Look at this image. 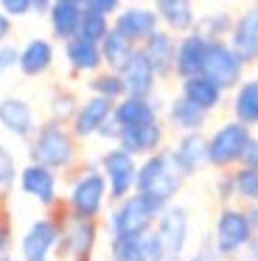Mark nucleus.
I'll return each mask as SVG.
<instances>
[{
  "label": "nucleus",
  "instance_id": "1",
  "mask_svg": "<svg viewBox=\"0 0 258 261\" xmlns=\"http://www.w3.org/2000/svg\"><path fill=\"white\" fill-rule=\"evenodd\" d=\"M48 214L59 222V239L50 261H93V250L98 242V219H76L62 197L48 208Z\"/></svg>",
  "mask_w": 258,
  "mask_h": 261
},
{
  "label": "nucleus",
  "instance_id": "2",
  "mask_svg": "<svg viewBox=\"0 0 258 261\" xmlns=\"http://www.w3.org/2000/svg\"><path fill=\"white\" fill-rule=\"evenodd\" d=\"M79 158V138L70 132V126L62 121H42L28 141V160L42 163L54 171H67L76 166Z\"/></svg>",
  "mask_w": 258,
  "mask_h": 261
},
{
  "label": "nucleus",
  "instance_id": "3",
  "mask_svg": "<svg viewBox=\"0 0 258 261\" xmlns=\"http://www.w3.org/2000/svg\"><path fill=\"white\" fill-rule=\"evenodd\" d=\"M185 180L188 177L183 174V169L177 166L171 149H157V152L146 154L138 163V177H135V191L146 194V197L160 199L163 205L174 202L179 191H183Z\"/></svg>",
  "mask_w": 258,
  "mask_h": 261
},
{
  "label": "nucleus",
  "instance_id": "4",
  "mask_svg": "<svg viewBox=\"0 0 258 261\" xmlns=\"http://www.w3.org/2000/svg\"><path fill=\"white\" fill-rule=\"evenodd\" d=\"M166 205L154 197H146L140 191H132L129 197L118 199L115 208L107 214V230L110 236H143L154 230V222Z\"/></svg>",
  "mask_w": 258,
  "mask_h": 261
},
{
  "label": "nucleus",
  "instance_id": "5",
  "mask_svg": "<svg viewBox=\"0 0 258 261\" xmlns=\"http://www.w3.org/2000/svg\"><path fill=\"white\" fill-rule=\"evenodd\" d=\"M107 199H110V188H107V180L101 174L98 163H84L65 197L67 211L76 219H98Z\"/></svg>",
  "mask_w": 258,
  "mask_h": 261
},
{
  "label": "nucleus",
  "instance_id": "6",
  "mask_svg": "<svg viewBox=\"0 0 258 261\" xmlns=\"http://www.w3.org/2000/svg\"><path fill=\"white\" fill-rule=\"evenodd\" d=\"M250 138H252V126L241 124L236 118L219 124L211 132V138H208V166H213V169H233V166H239Z\"/></svg>",
  "mask_w": 258,
  "mask_h": 261
},
{
  "label": "nucleus",
  "instance_id": "7",
  "mask_svg": "<svg viewBox=\"0 0 258 261\" xmlns=\"http://www.w3.org/2000/svg\"><path fill=\"white\" fill-rule=\"evenodd\" d=\"M250 244V219L247 211L233 208V205H222L213 225V247L222 258H233V255L244 253Z\"/></svg>",
  "mask_w": 258,
  "mask_h": 261
},
{
  "label": "nucleus",
  "instance_id": "8",
  "mask_svg": "<svg viewBox=\"0 0 258 261\" xmlns=\"http://www.w3.org/2000/svg\"><path fill=\"white\" fill-rule=\"evenodd\" d=\"M98 169L107 180V188H110V199L118 202V199L129 197L135 191V177H138V158L129 154L126 149H121L115 143L112 149H107L98 158Z\"/></svg>",
  "mask_w": 258,
  "mask_h": 261
},
{
  "label": "nucleus",
  "instance_id": "9",
  "mask_svg": "<svg viewBox=\"0 0 258 261\" xmlns=\"http://www.w3.org/2000/svg\"><path fill=\"white\" fill-rule=\"evenodd\" d=\"M247 65L236 57V51L230 48L227 40H211L205 51V62H202V73L211 82H216L224 93L233 90L241 79H244Z\"/></svg>",
  "mask_w": 258,
  "mask_h": 261
},
{
  "label": "nucleus",
  "instance_id": "10",
  "mask_svg": "<svg viewBox=\"0 0 258 261\" xmlns=\"http://www.w3.org/2000/svg\"><path fill=\"white\" fill-rule=\"evenodd\" d=\"M188 233H191V222H188V211L183 205H171L160 211L154 222V236L160 239L163 253L168 261H183L185 258V247H188Z\"/></svg>",
  "mask_w": 258,
  "mask_h": 261
},
{
  "label": "nucleus",
  "instance_id": "11",
  "mask_svg": "<svg viewBox=\"0 0 258 261\" xmlns=\"http://www.w3.org/2000/svg\"><path fill=\"white\" fill-rule=\"evenodd\" d=\"M17 188H20V194H25L28 199L39 202L45 211L59 202V177H56V171L48 169V166H42V163H34V160H28L20 169V174H17Z\"/></svg>",
  "mask_w": 258,
  "mask_h": 261
},
{
  "label": "nucleus",
  "instance_id": "12",
  "mask_svg": "<svg viewBox=\"0 0 258 261\" xmlns=\"http://www.w3.org/2000/svg\"><path fill=\"white\" fill-rule=\"evenodd\" d=\"M59 239V222L54 216H39L25 227L20 239V261H50L54 258V247Z\"/></svg>",
  "mask_w": 258,
  "mask_h": 261
},
{
  "label": "nucleus",
  "instance_id": "13",
  "mask_svg": "<svg viewBox=\"0 0 258 261\" xmlns=\"http://www.w3.org/2000/svg\"><path fill=\"white\" fill-rule=\"evenodd\" d=\"M227 42L247 68L258 65V3H250V6H244L236 14V23Z\"/></svg>",
  "mask_w": 258,
  "mask_h": 261
},
{
  "label": "nucleus",
  "instance_id": "14",
  "mask_svg": "<svg viewBox=\"0 0 258 261\" xmlns=\"http://www.w3.org/2000/svg\"><path fill=\"white\" fill-rule=\"evenodd\" d=\"M115 143L121 149H126L129 154H135V158H146V154L163 149V143H166V124L160 118H151L135 126H121Z\"/></svg>",
  "mask_w": 258,
  "mask_h": 261
},
{
  "label": "nucleus",
  "instance_id": "15",
  "mask_svg": "<svg viewBox=\"0 0 258 261\" xmlns=\"http://www.w3.org/2000/svg\"><path fill=\"white\" fill-rule=\"evenodd\" d=\"M39 121L34 107L20 96H3L0 98V129L9 132L17 141H31L34 132H37Z\"/></svg>",
  "mask_w": 258,
  "mask_h": 261
},
{
  "label": "nucleus",
  "instance_id": "16",
  "mask_svg": "<svg viewBox=\"0 0 258 261\" xmlns=\"http://www.w3.org/2000/svg\"><path fill=\"white\" fill-rule=\"evenodd\" d=\"M112 29L118 34H123L129 42H135V45H143L160 29V17H157L154 6H123L112 17Z\"/></svg>",
  "mask_w": 258,
  "mask_h": 261
},
{
  "label": "nucleus",
  "instance_id": "17",
  "mask_svg": "<svg viewBox=\"0 0 258 261\" xmlns=\"http://www.w3.org/2000/svg\"><path fill=\"white\" fill-rule=\"evenodd\" d=\"M112 107H115V101H110V98H104V96H93V93H90V96L79 104L76 115L70 118V124H67V126H70V132L79 138V141L95 138V135H98V129L104 126V121L112 115Z\"/></svg>",
  "mask_w": 258,
  "mask_h": 261
},
{
  "label": "nucleus",
  "instance_id": "18",
  "mask_svg": "<svg viewBox=\"0 0 258 261\" xmlns=\"http://www.w3.org/2000/svg\"><path fill=\"white\" fill-rule=\"evenodd\" d=\"M121 79H123V87H126V96H143V98H151L157 90V73L151 68V62L146 59V54L140 48H135V54L126 59L121 70Z\"/></svg>",
  "mask_w": 258,
  "mask_h": 261
},
{
  "label": "nucleus",
  "instance_id": "19",
  "mask_svg": "<svg viewBox=\"0 0 258 261\" xmlns=\"http://www.w3.org/2000/svg\"><path fill=\"white\" fill-rule=\"evenodd\" d=\"M208 40L199 31H188V34L177 37V51H174V79H188V76L202 73V62H205Z\"/></svg>",
  "mask_w": 258,
  "mask_h": 261
},
{
  "label": "nucleus",
  "instance_id": "20",
  "mask_svg": "<svg viewBox=\"0 0 258 261\" xmlns=\"http://www.w3.org/2000/svg\"><path fill=\"white\" fill-rule=\"evenodd\" d=\"M56 59V48L54 40H45V37H31L20 45V59H17V70H20L25 79H39L54 68Z\"/></svg>",
  "mask_w": 258,
  "mask_h": 261
},
{
  "label": "nucleus",
  "instance_id": "21",
  "mask_svg": "<svg viewBox=\"0 0 258 261\" xmlns=\"http://www.w3.org/2000/svg\"><path fill=\"white\" fill-rule=\"evenodd\" d=\"M140 51L146 54V59L151 62L157 79L166 82V79H174V51H177V34H171L168 29H157L143 45H138Z\"/></svg>",
  "mask_w": 258,
  "mask_h": 261
},
{
  "label": "nucleus",
  "instance_id": "22",
  "mask_svg": "<svg viewBox=\"0 0 258 261\" xmlns=\"http://www.w3.org/2000/svg\"><path fill=\"white\" fill-rule=\"evenodd\" d=\"M171 154L185 177L199 174L208 166V138L202 135V129L199 132H179V138L171 146Z\"/></svg>",
  "mask_w": 258,
  "mask_h": 261
},
{
  "label": "nucleus",
  "instance_id": "23",
  "mask_svg": "<svg viewBox=\"0 0 258 261\" xmlns=\"http://www.w3.org/2000/svg\"><path fill=\"white\" fill-rule=\"evenodd\" d=\"M62 57L70 68V76H93L95 70L104 68L98 42H90L84 37H73V40L62 42Z\"/></svg>",
  "mask_w": 258,
  "mask_h": 261
},
{
  "label": "nucleus",
  "instance_id": "24",
  "mask_svg": "<svg viewBox=\"0 0 258 261\" xmlns=\"http://www.w3.org/2000/svg\"><path fill=\"white\" fill-rule=\"evenodd\" d=\"M157 17H160V25L168 29L171 34H188L196 25V6L194 0H151Z\"/></svg>",
  "mask_w": 258,
  "mask_h": 261
},
{
  "label": "nucleus",
  "instance_id": "25",
  "mask_svg": "<svg viewBox=\"0 0 258 261\" xmlns=\"http://www.w3.org/2000/svg\"><path fill=\"white\" fill-rule=\"evenodd\" d=\"M208 118H211V113H205L194 101H188L183 93H177L166 107V121L177 132H199V129H205Z\"/></svg>",
  "mask_w": 258,
  "mask_h": 261
},
{
  "label": "nucleus",
  "instance_id": "26",
  "mask_svg": "<svg viewBox=\"0 0 258 261\" xmlns=\"http://www.w3.org/2000/svg\"><path fill=\"white\" fill-rule=\"evenodd\" d=\"M179 93H183L188 101H194L196 107H202L205 113H216L224 104V90L211 82L205 73L188 76V79H179Z\"/></svg>",
  "mask_w": 258,
  "mask_h": 261
},
{
  "label": "nucleus",
  "instance_id": "27",
  "mask_svg": "<svg viewBox=\"0 0 258 261\" xmlns=\"http://www.w3.org/2000/svg\"><path fill=\"white\" fill-rule=\"evenodd\" d=\"M82 14H84V6L65 3V0H54V6H50V12H48L50 37H54L56 42H67V40H73V37H79Z\"/></svg>",
  "mask_w": 258,
  "mask_h": 261
},
{
  "label": "nucleus",
  "instance_id": "28",
  "mask_svg": "<svg viewBox=\"0 0 258 261\" xmlns=\"http://www.w3.org/2000/svg\"><path fill=\"white\" fill-rule=\"evenodd\" d=\"M112 118L118 121V126H135V124H143V121L151 118H160V104L151 98L143 96H123L115 101L112 107Z\"/></svg>",
  "mask_w": 258,
  "mask_h": 261
},
{
  "label": "nucleus",
  "instance_id": "29",
  "mask_svg": "<svg viewBox=\"0 0 258 261\" xmlns=\"http://www.w3.org/2000/svg\"><path fill=\"white\" fill-rule=\"evenodd\" d=\"M233 118L247 126H258V76H244L233 87Z\"/></svg>",
  "mask_w": 258,
  "mask_h": 261
},
{
  "label": "nucleus",
  "instance_id": "30",
  "mask_svg": "<svg viewBox=\"0 0 258 261\" xmlns=\"http://www.w3.org/2000/svg\"><path fill=\"white\" fill-rule=\"evenodd\" d=\"M101 48V59H104V68L110 70H121L123 65H126V59L135 54V42H129L123 34H118L115 29H110V34L104 37V40L98 42Z\"/></svg>",
  "mask_w": 258,
  "mask_h": 261
},
{
  "label": "nucleus",
  "instance_id": "31",
  "mask_svg": "<svg viewBox=\"0 0 258 261\" xmlns=\"http://www.w3.org/2000/svg\"><path fill=\"white\" fill-rule=\"evenodd\" d=\"M233 23H236V14L233 12H227V9H216V12L199 14V17H196L194 31H199L208 42H211V40H227L230 31H233Z\"/></svg>",
  "mask_w": 258,
  "mask_h": 261
},
{
  "label": "nucleus",
  "instance_id": "32",
  "mask_svg": "<svg viewBox=\"0 0 258 261\" xmlns=\"http://www.w3.org/2000/svg\"><path fill=\"white\" fill-rule=\"evenodd\" d=\"M79 96L73 87L67 85H54L50 87V96H48V118L62 121V124H70V118L76 115L79 110Z\"/></svg>",
  "mask_w": 258,
  "mask_h": 261
},
{
  "label": "nucleus",
  "instance_id": "33",
  "mask_svg": "<svg viewBox=\"0 0 258 261\" xmlns=\"http://www.w3.org/2000/svg\"><path fill=\"white\" fill-rule=\"evenodd\" d=\"M87 90L93 93V96L110 98V101H118V98L126 96V87H123L121 73H118V70H110V68L95 70V73L87 79Z\"/></svg>",
  "mask_w": 258,
  "mask_h": 261
},
{
  "label": "nucleus",
  "instance_id": "34",
  "mask_svg": "<svg viewBox=\"0 0 258 261\" xmlns=\"http://www.w3.org/2000/svg\"><path fill=\"white\" fill-rule=\"evenodd\" d=\"M110 261H146V233L110 236Z\"/></svg>",
  "mask_w": 258,
  "mask_h": 261
},
{
  "label": "nucleus",
  "instance_id": "35",
  "mask_svg": "<svg viewBox=\"0 0 258 261\" xmlns=\"http://www.w3.org/2000/svg\"><path fill=\"white\" fill-rule=\"evenodd\" d=\"M110 29H112V17L98 14V12H93V9H84L79 37H84V40H90V42H101L107 34H110Z\"/></svg>",
  "mask_w": 258,
  "mask_h": 261
},
{
  "label": "nucleus",
  "instance_id": "36",
  "mask_svg": "<svg viewBox=\"0 0 258 261\" xmlns=\"http://www.w3.org/2000/svg\"><path fill=\"white\" fill-rule=\"evenodd\" d=\"M233 182H236V197L239 199L258 202V169L239 166V169L233 171Z\"/></svg>",
  "mask_w": 258,
  "mask_h": 261
},
{
  "label": "nucleus",
  "instance_id": "37",
  "mask_svg": "<svg viewBox=\"0 0 258 261\" xmlns=\"http://www.w3.org/2000/svg\"><path fill=\"white\" fill-rule=\"evenodd\" d=\"M17 174H20V169H17L14 154L9 152L6 143H0V191L9 194L17 186Z\"/></svg>",
  "mask_w": 258,
  "mask_h": 261
},
{
  "label": "nucleus",
  "instance_id": "38",
  "mask_svg": "<svg viewBox=\"0 0 258 261\" xmlns=\"http://www.w3.org/2000/svg\"><path fill=\"white\" fill-rule=\"evenodd\" d=\"M17 59H20V45L14 42H0V79L11 70H17Z\"/></svg>",
  "mask_w": 258,
  "mask_h": 261
},
{
  "label": "nucleus",
  "instance_id": "39",
  "mask_svg": "<svg viewBox=\"0 0 258 261\" xmlns=\"http://www.w3.org/2000/svg\"><path fill=\"white\" fill-rule=\"evenodd\" d=\"M216 197L222 199L224 205L236 197V182H233V171L230 169H219V177H216Z\"/></svg>",
  "mask_w": 258,
  "mask_h": 261
},
{
  "label": "nucleus",
  "instance_id": "40",
  "mask_svg": "<svg viewBox=\"0 0 258 261\" xmlns=\"http://www.w3.org/2000/svg\"><path fill=\"white\" fill-rule=\"evenodd\" d=\"M0 9H3L11 20H22V17L31 14V0H0Z\"/></svg>",
  "mask_w": 258,
  "mask_h": 261
},
{
  "label": "nucleus",
  "instance_id": "41",
  "mask_svg": "<svg viewBox=\"0 0 258 261\" xmlns=\"http://www.w3.org/2000/svg\"><path fill=\"white\" fill-rule=\"evenodd\" d=\"M247 219H250V244H247V250H250V255L255 258L258 255V202H250Z\"/></svg>",
  "mask_w": 258,
  "mask_h": 261
},
{
  "label": "nucleus",
  "instance_id": "42",
  "mask_svg": "<svg viewBox=\"0 0 258 261\" xmlns=\"http://www.w3.org/2000/svg\"><path fill=\"white\" fill-rule=\"evenodd\" d=\"M84 9H93L98 14H107V17H115L118 12L123 9V0H87Z\"/></svg>",
  "mask_w": 258,
  "mask_h": 261
},
{
  "label": "nucleus",
  "instance_id": "43",
  "mask_svg": "<svg viewBox=\"0 0 258 261\" xmlns=\"http://www.w3.org/2000/svg\"><path fill=\"white\" fill-rule=\"evenodd\" d=\"M239 166H250V169H258V138H250L244 154H241V163Z\"/></svg>",
  "mask_w": 258,
  "mask_h": 261
},
{
  "label": "nucleus",
  "instance_id": "44",
  "mask_svg": "<svg viewBox=\"0 0 258 261\" xmlns=\"http://www.w3.org/2000/svg\"><path fill=\"white\" fill-rule=\"evenodd\" d=\"M183 261H222V255L216 253V247H213V242H211V244H202L191 258H183Z\"/></svg>",
  "mask_w": 258,
  "mask_h": 261
},
{
  "label": "nucleus",
  "instance_id": "45",
  "mask_svg": "<svg viewBox=\"0 0 258 261\" xmlns=\"http://www.w3.org/2000/svg\"><path fill=\"white\" fill-rule=\"evenodd\" d=\"M11 31H14V20L0 9V42H9L11 40Z\"/></svg>",
  "mask_w": 258,
  "mask_h": 261
},
{
  "label": "nucleus",
  "instance_id": "46",
  "mask_svg": "<svg viewBox=\"0 0 258 261\" xmlns=\"http://www.w3.org/2000/svg\"><path fill=\"white\" fill-rule=\"evenodd\" d=\"M50 6H54V0H31V14H37V17H48Z\"/></svg>",
  "mask_w": 258,
  "mask_h": 261
},
{
  "label": "nucleus",
  "instance_id": "47",
  "mask_svg": "<svg viewBox=\"0 0 258 261\" xmlns=\"http://www.w3.org/2000/svg\"><path fill=\"white\" fill-rule=\"evenodd\" d=\"M65 3H76V6H84L87 0H65Z\"/></svg>",
  "mask_w": 258,
  "mask_h": 261
},
{
  "label": "nucleus",
  "instance_id": "48",
  "mask_svg": "<svg viewBox=\"0 0 258 261\" xmlns=\"http://www.w3.org/2000/svg\"><path fill=\"white\" fill-rule=\"evenodd\" d=\"M219 3H233V0H219Z\"/></svg>",
  "mask_w": 258,
  "mask_h": 261
},
{
  "label": "nucleus",
  "instance_id": "49",
  "mask_svg": "<svg viewBox=\"0 0 258 261\" xmlns=\"http://www.w3.org/2000/svg\"><path fill=\"white\" fill-rule=\"evenodd\" d=\"M255 261H258V255H255Z\"/></svg>",
  "mask_w": 258,
  "mask_h": 261
},
{
  "label": "nucleus",
  "instance_id": "50",
  "mask_svg": "<svg viewBox=\"0 0 258 261\" xmlns=\"http://www.w3.org/2000/svg\"><path fill=\"white\" fill-rule=\"evenodd\" d=\"M11 261H14V258H11Z\"/></svg>",
  "mask_w": 258,
  "mask_h": 261
}]
</instances>
